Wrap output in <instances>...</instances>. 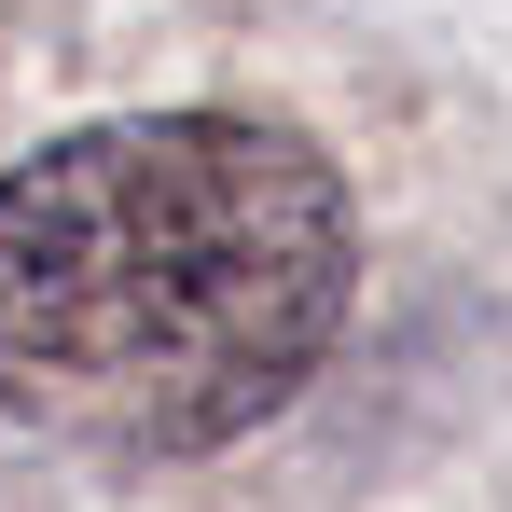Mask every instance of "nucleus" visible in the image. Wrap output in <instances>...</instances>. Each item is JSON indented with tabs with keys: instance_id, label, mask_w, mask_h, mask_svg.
Listing matches in <instances>:
<instances>
[{
	"instance_id": "obj_1",
	"label": "nucleus",
	"mask_w": 512,
	"mask_h": 512,
	"mask_svg": "<svg viewBox=\"0 0 512 512\" xmlns=\"http://www.w3.org/2000/svg\"><path fill=\"white\" fill-rule=\"evenodd\" d=\"M360 305V194L263 111H111L0 167V429L208 457L291 416Z\"/></svg>"
}]
</instances>
